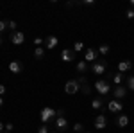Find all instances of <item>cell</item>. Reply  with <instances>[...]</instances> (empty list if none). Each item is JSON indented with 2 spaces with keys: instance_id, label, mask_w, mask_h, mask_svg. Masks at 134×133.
<instances>
[{
  "instance_id": "9",
  "label": "cell",
  "mask_w": 134,
  "mask_h": 133,
  "mask_svg": "<svg viewBox=\"0 0 134 133\" xmlns=\"http://www.w3.org/2000/svg\"><path fill=\"white\" fill-rule=\"evenodd\" d=\"M95 128H97V130H104V128H105V124H107V119H105V115H97V117H95Z\"/></svg>"
},
{
  "instance_id": "19",
  "label": "cell",
  "mask_w": 134,
  "mask_h": 133,
  "mask_svg": "<svg viewBox=\"0 0 134 133\" xmlns=\"http://www.w3.org/2000/svg\"><path fill=\"white\" fill-rule=\"evenodd\" d=\"M77 70H79V72H86V70H88V63L84 61V60H82V61H77Z\"/></svg>"
},
{
  "instance_id": "22",
  "label": "cell",
  "mask_w": 134,
  "mask_h": 133,
  "mask_svg": "<svg viewBox=\"0 0 134 133\" xmlns=\"http://www.w3.org/2000/svg\"><path fill=\"white\" fill-rule=\"evenodd\" d=\"M82 130H84V126H82V124H81V122H77V124H75V126H73V131H75V133H81V131H82Z\"/></svg>"
},
{
  "instance_id": "3",
  "label": "cell",
  "mask_w": 134,
  "mask_h": 133,
  "mask_svg": "<svg viewBox=\"0 0 134 133\" xmlns=\"http://www.w3.org/2000/svg\"><path fill=\"white\" fill-rule=\"evenodd\" d=\"M79 83H77V79H70V81H66V85H64V92L70 93V95H73V93L79 92Z\"/></svg>"
},
{
  "instance_id": "17",
  "label": "cell",
  "mask_w": 134,
  "mask_h": 133,
  "mask_svg": "<svg viewBox=\"0 0 134 133\" xmlns=\"http://www.w3.org/2000/svg\"><path fill=\"white\" fill-rule=\"evenodd\" d=\"M43 56H45V49L43 47H36L34 49V58L36 60H43Z\"/></svg>"
},
{
  "instance_id": "34",
  "label": "cell",
  "mask_w": 134,
  "mask_h": 133,
  "mask_svg": "<svg viewBox=\"0 0 134 133\" xmlns=\"http://www.w3.org/2000/svg\"><path fill=\"white\" fill-rule=\"evenodd\" d=\"M2 104H4V99H2V95H0V108H2Z\"/></svg>"
},
{
  "instance_id": "28",
  "label": "cell",
  "mask_w": 134,
  "mask_h": 133,
  "mask_svg": "<svg viewBox=\"0 0 134 133\" xmlns=\"http://www.w3.org/2000/svg\"><path fill=\"white\" fill-rule=\"evenodd\" d=\"M7 27H9V29H13V32H14V29H16V22H7Z\"/></svg>"
},
{
  "instance_id": "29",
  "label": "cell",
  "mask_w": 134,
  "mask_h": 133,
  "mask_svg": "<svg viewBox=\"0 0 134 133\" xmlns=\"http://www.w3.org/2000/svg\"><path fill=\"white\" fill-rule=\"evenodd\" d=\"M34 43H36V47H41L43 40H41V38H36V40H34Z\"/></svg>"
},
{
  "instance_id": "21",
  "label": "cell",
  "mask_w": 134,
  "mask_h": 133,
  "mask_svg": "<svg viewBox=\"0 0 134 133\" xmlns=\"http://www.w3.org/2000/svg\"><path fill=\"white\" fill-rule=\"evenodd\" d=\"M98 52H100V54H104V56H105V54H107V52H109V45H100V47H98Z\"/></svg>"
},
{
  "instance_id": "14",
  "label": "cell",
  "mask_w": 134,
  "mask_h": 133,
  "mask_svg": "<svg viewBox=\"0 0 134 133\" xmlns=\"http://www.w3.org/2000/svg\"><path fill=\"white\" fill-rule=\"evenodd\" d=\"M55 128H57V130H66V128H68V121H66L64 117H57V119H55Z\"/></svg>"
},
{
  "instance_id": "32",
  "label": "cell",
  "mask_w": 134,
  "mask_h": 133,
  "mask_svg": "<svg viewBox=\"0 0 134 133\" xmlns=\"http://www.w3.org/2000/svg\"><path fill=\"white\" fill-rule=\"evenodd\" d=\"M4 93H5V86H4V85H0V95H4Z\"/></svg>"
},
{
  "instance_id": "12",
  "label": "cell",
  "mask_w": 134,
  "mask_h": 133,
  "mask_svg": "<svg viewBox=\"0 0 134 133\" xmlns=\"http://www.w3.org/2000/svg\"><path fill=\"white\" fill-rule=\"evenodd\" d=\"M9 70L13 72V74H20V72L23 70V65H21L20 61H11L9 63Z\"/></svg>"
},
{
  "instance_id": "5",
  "label": "cell",
  "mask_w": 134,
  "mask_h": 133,
  "mask_svg": "<svg viewBox=\"0 0 134 133\" xmlns=\"http://www.w3.org/2000/svg\"><path fill=\"white\" fill-rule=\"evenodd\" d=\"M40 115H41V121H43V124H45V122H48L50 119L55 117V110H54V108H43Z\"/></svg>"
},
{
  "instance_id": "1",
  "label": "cell",
  "mask_w": 134,
  "mask_h": 133,
  "mask_svg": "<svg viewBox=\"0 0 134 133\" xmlns=\"http://www.w3.org/2000/svg\"><path fill=\"white\" fill-rule=\"evenodd\" d=\"M105 68H107L105 60H98V61H95L91 65V72H93V74H97V76H102L104 72H105Z\"/></svg>"
},
{
  "instance_id": "27",
  "label": "cell",
  "mask_w": 134,
  "mask_h": 133,
  "mask_svg": "<svg viewBox=\"0 0 134 133\" xmlns=\"http://www.w3.org/2000/svg\"><path fill=\"white\" fill-rule=\"evenodd\" d=\"M77 83H79V85H88V79H86L84 76H81V77L77 79Z\"/></svg>"
},
{
  "instance_id": "38",
  "label": "cell",
  "mask_w": 134,
  "mask_h": 133,
  "mask_svg": "<svg viewBox=\"0 0 134 133\" xmlns=\"http://www.w3.org/2000/svg\"><path fill=\"white\" fill-rule=\"evenodd\" d=\"M5 133H9V131H5Z\"/></svg>"
},
{
  "instance_id": "31",
  "label": "cell",
  "mask_w": 134,
  "mask_h": 133,
  "mask_svg": "<svg viewBox=\"0 0 134 133\" xmlns=\"http://www.w3.org/2000/svg\"><path fill=\"white\" fill-rule=\"evenodd\" d=\"M84 4H86V6H93V4H95V0H84Z\"/></svg>"
},
{
  "instance_id": "33",
  "label": "cell",
  "mask_w": 134,
  "mask_h": 133,
  "mask_svg": "<svg viewBox=\"0 0 134 133\" xmlns=\"http://www.w3.org/2000/svg\"><path fill=\"white\" fill-rule=\"evenodd\" d=\"M55 115H57V117H63V115H64V112H63V110H59V112H55Z\"/></svg>"
},
{
  "instance_id": "2",
  "label": "cell",
  "mask_w": 134,
  "mask_h": 133,
  "mask_svg": "<svg viewBox=\"0 0 134 133\" xmlns=\"http://www.w3.org/2000/svg\"><path fill=\"white\" fill-rule=\"evenodd\" d=\"M95 90L98 93H102V95H105V93L111 92V86H109V83L105 81V79H98V81L95 83Z\"/></svg>"
},
{
  "instance_id": "37",
  "label": "cell",
  "mask_w": 134,
  "mask_h": 133,
  "mask_svg": "<svg viewBox=\"0 0 134 133\" xmlns=\"http://www.w3.org/2000/svg\"><path fill=\"white\" fill-rule=\"evenodd\" d=\"M52 133H57V131H52Z\"/></svg>"
},
{
  "instance_id": "6",
  "label": "cell",
  "mask_w": 134,
  "mask_h": 133,
  "mask_svg": "<svg viewBox=\"0 0 134 133\" xmlns=\"http://www.w3.org/2000/svg\"><path fill=\"white\" fill-rule=\"evenodd\" d=\"M97 56H98V51H95V49H88L86 54H84V61H86V63H95L97 60H98Z\"/></svg>"
},
{
  "instance_id": "8",
  "label": "cell",
  "mask_w": 134,
  "mask_h": 133,
  "mask_svg": "<svg viewBox=\"0 0 134 133\" xmlns=\"http://www.w3.org/2000/svg\"><path fill=\"white\" fill-rule=\"evenodd\" d=\"M107 108H109V112H113V113H120L122 110H124V104H122L120 101H109Z\"/></svg>"
},
{
  "instance_id": "4",
  "label": "cell",
  "mask_w": 134,
  "mask_h": 133,
  "mask_svg": "<svg viewBox=\"0 0 134 133\" xmlns=\"http://www.w3.org/2000/svg\"><path fill=\"white\" fill-rule=\"evenodd\" d=\"M25 41V34L21 31H14V32H11V43L13 45H21Z\"/></svg>"
},
{
  "instance_id": "11",
  "label": "cell",
  "mask_w": 134,
  "mask_h": 133,
  "mask_svg": "<svg viewBox=\"0 0 134 133\" xmlns=\"http://www.w3.org/2000/svg\"><path fill=\"white\" fill-rule=\"evenodd\" d=\"M131 68H132V61H129V60H124L118 63V72H127Z\"/></svg>"
},
{
  "instance_id": "23",
  "label": "cell",
  "mask_w": 134,
  "mask_h": 133,
  "mask_svg": "<svg viewBox=\"0 0 134 133\" xmlns=\"http://www.w3.org/2000/svg\"><path fill=\"white\" fill-rule=\"evenodd\" d=\"M127 86H129L131 90H134V76H131V77L127 79Z\"/></svg>"
},
{
  "instance_id": "30",
  "label": "cell",
  "mask_w": 134,
  "mask_h": 133,
  "mask_svg": "<svg viewBox=\"0 0 134 133\" xmlns=\"http://www.w3.org/2000/svg\"><path fill=\"white\" fill-rule=\"evenodd\" d=\"M81 90H82L84 93H90V86H88V85H84V86L81 88Z\"/></svg>"
},
{
  "instance_id": "35",
  "label": "cell",
  "mask_w": 134,
  "mask_h": 133,
  "mask_svg": "<svg viewBox=\"0 0 134 133\" xmlns=\"http://www.w3.org/2000/svg\"><path fill=\"white\" fill-rule=\"evenodd\" d=\"M2 130H4V124L0 122V133H2Z\"/></svg>"
},
{
  "instance_id": "20",
  "label": "cell",
  "mask_w": 134,
  "mask_h": 133,
  "mask_svg": "<svg viewBox=\"0 0 134 133\" xmlns=\"http://www.w3.org/2000/svg\"><path fill=\"white\" fill-rule=\"evenodd\" d=\"M82 49H84L82 41H75V43H73V52H79V51H82Z\"/></svg>"
},
{
  "instance_id": "13",
  "label": "cell",
  "mask_w": 134,
  "mask_h": 133,
  "mask_svg": "<svg viewBox=\"0 0 134 133\" xmlns=\"http://www.w3.org/2000/svg\"><path fill=\"white\" fill-rule=\"evenodd\" d=\"M59 41H57V38L55 36H48L47 40H45V45H47V49L48 51H52V49H55V45H57Z\"/></svg>"
},
{
  "instance_id": "15",
  "label": "cell",
  "mask_w": 134,
  "mask_h": 133,
  "mask_svg": "<svg viewBox=\"0 0 134 133\" xmlns=\"http://www.w3.org/2000/svg\"><path fill=\"white\" fill-rule=\"evenodd\" d=\"M116 124H118L120 128H125V126L129 124V117H127V115H118V117H116Z\"/></svg>"
},
{
  "instance_id": "16",
  "label": "cell",
  "mask_w": 134,
  "mask_h": 133,
  "mask_svg": "<svg viewBox=\"0 0 134 133\" xmlns=\"http://www.w3.org/2000/svg\"><path fill=\"white\" fill-rule=\"evenodd\" d=\"M102 104H104L102 97H95V99L91 101V108H93V110H100V108H102Z\"/></svg>"
},
{
  "instance_id": "7",
  "label": "cell",
  "mask_w": 134,
  "mask_h": 133,
  "mask_svg": "<svg viewBox=\"0 0 134 133\" xmlns=\"http://www.w3.org/2000/svg\"><path fill=\"white\" fill-rule=\"evenodd\" d=\"M61 60H63L64 63L73 61V60H75V52L70 51V49H63V52H61Z\"/></svg>"
},
{
  "instance_id": "25",
  "label": "cell",
  "mask_w": 134,
  "mask_h": 133,
  "mask_svg": "<svg viewBox=\"0 0 134 133\" xmlns=\"http://www.w3.org/2000/svg\"><path fill=\"white\" fill-rule=\"evenodd\" d=\"M38 133H48V128H47V124H43L38 128Z\"/></svg>"
},
{
  "instance_id": "10",
  "label": "cell",
  "mask_w": 134,
  "mask_h": 133,
  "mask_svg": "<svg viewBox=\"0 0 134 133\" xmlns=\"http://www.w3.org/2000/svg\"><path fill=\"white\" fill-rule=\"evenodd\" d=\"M113 93H114V97H116V99H124L125 95H127V88L122 86V85H118V86H114Z\"/></svg>"
},
{
  "instance_id": "36",
  "label": "cell",
  "mask_w": 134,
  "mask_h": 133,
  "mask_svg": "<svg viewBox=\"0 0 134 133\" xmlns=\"http://www.w3.org/2000/svg\"><path fill=\"white\" fill-rule=\"evenodd\" d=\"M2 41H4V40H2V36H0V45H2Z\"/></svg>"
},
{
  "instance_id": "24",
  "label": "cell",
  "mask_w": 134,
  "mask_h": 133,
  "mask_svg": "<svg viewBox=\"0 0 134 133\" xmlns=\"http://www.w3.org/2000/svg\"><path fill=\"white\" fill-rule=\"evenodd\" d=\"M125 16H127L129 20H132V18H134V9H127V13H125Z\"/></svg>"
},
{
  "instance_id": "18",
  "label": "cell",
  "mask_w": 134,
  "mask_h": 133,
  "mask_svg": "<svg viewBox=\"0 0 134 133\" xmlns=\"http://www.w3.org/2000/svg\"><path fill=\"white\" fill-rule=\"evenodd\" d=\"M122 81H124V74L122 72H118V74H114L113 76V83L118 86V85H122Z\"/></svg>"
},
{
  "instance_id": "26",
  "label": "cell",
  "mask_w": 134,
  "mask_h": 133,
  "mask_svg": "<svg viewBox=\"0 0 134 133\" xmlns=\"http://www.w3.org/2000/svg\"><path fill=\"white\" fill-rule=\"evenodd\" d=\"M7 29V22H4V20H0V32H4Z\"/></svg>"
}]
</instances>
